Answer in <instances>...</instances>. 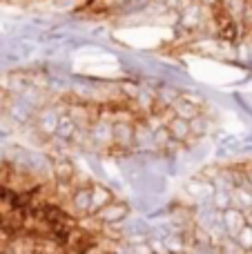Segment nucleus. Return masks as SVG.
<instances>
[{"instance_id":"obj_28","label":"nucleus","mask_w":252,"mask_h":254,"mask_svg":"<svg viewBox=\"0 0 252 254\" xmlns=\"http://www.w3.org/2000/svg\"><path fill=\"white\" fill-rule=\"evenodd\" d=\"M2 163H4V154L0 152V167H2Z\"/></svg>"},{"instance_id":"obj_25","label":"nucleus","mask_w":252,"mask_h":254,"mask_svg":"<svg viewBox=\"0 0 252 254\" xmlns=\"http://www.w3.org/2000/svg\"><path fill=\"white\" fill-rule=\"evenodd\" d=\"M183 4H186V0H163L165 9H181Z\"/></svg>"},{"instance_id":"obj_29","label":"nucleus","mask_w":252,"mask_h":254,"mask_svg":"<svg viewBox=\"0 0 252 254\" xmlns=\"http://www.w3.org/2000/svg\"><path fill=\"white\" fill-rule=\"evenodd\" d=\"M96 254H110V252H96Z\"/></svg>"},{"instance_id":"obj_2","label":"nucleus","mask_w":252,"mask_h":254,"mask_svg":"<svg viewBox=\"0 0 252 254\" xmlns=\"http://www.w3.org/2000/svg\"><path fill=\"white\" fill-rule=\"evenodd\" d=\"M63 112V107H56V105H43L36 110L34 114V125L36 129L40 131L43 136H47V138H52L54 131H56V123H58V114Z\"/></svg>"},{"instance_id":"obj_19","label":"nucleus","mask_w":252,"mask_h":254,"mask_svg":"<svg viewBox=\"0 0 252 254\" xmlns=\"http://www.w3.org/2000/svg\"><path fill=\"white\" fill-rule=\"evenodd\" d=\"M134 103H136V107L141 112H154V89L143 85L136 92V96H134Z\"/></svg>"},{"instance_id":"obj_1","label":"nucleus","mask_w":252,"mask_h":254,"mask_svg":"<svg viewBox=\"0 0 252 254\" xmlns=\"http://www.w3.org/2000/svg\"><path fill=\"white\" fill-rule=\"evenodd\" d=\"M94 216H96L103 225H119V223H123L127 216H132V205H129L127 201H116L114 198V201H110L105 207H101Z\"/></svg>"},{"instance_id":"obj_32","label":"nucleus","mask_w":252,"mask_h":254,"mask_svg":"<svg viewBox=\"0 0 252 254\" xmlns=\"http://www.w3.org/2000/svg\"><path fill=\"white\" fill-rule=\"evenodd\" d=\"M181 254H186V252H181Z\"/></svg>"},{"instance_id":"obj_7","label":"nucleus","mask_w":252,"mask_h":254,"mask_svg":"<svg viewBox=\"0 0 252 254\" xmlns=\"http://www.w3.org/2000/svg\"><path fill=\"white\" fill-rule=\"evenodd\" d=\"M203 22V4L199 2H186L179 9V25L188 31H194Z\"/></svg>"},{"instance_id":"obj_14","label":"nucleus","mask_w":252,"mask_h":254,"mask_svg":"<svg viewBox=\"0 0 252 254\" xmlns=\"http://www.w3.org/2000/svg\"><path fill=\"white\" fill-rule=\"evenodd\" d=\"M89 190H92V207H89V214H96L101 207H105L110 201H114V194H112V190L107 188V185L94 183Z\"/></svg>"},{"instance_id":"obj_17","label":"nucleus","mask_w":252,"mask_h":254,"mask_svg":"<svg viewBox=\"0 0 252 254\" xmlns=\"http://www.w3.org/2000/svg\"><path fill=\"white\" fill-rule=\"evenodd\" d=\"M210 129H212V121H210V116L205 114V112H201L196 119L190 121V136L192 138H205V136L210 134Z\"/></svg>"},{"instance_id":"obj_20","label":"nucleus","mask_w":252,"mask_h":254,"mask_svg":"<svg viewBox=\"0 0 252 254\" xmlns=\"http://www.w3.org/2000/svg\"><path fill=\"white\" fill-rule=\"evenodd\" d=\"M52 174L56 176V181L67 183V181L74 179V165L69 161H56V163H52Z\"/></svg>"},{"instance_id":"obj_13","label":"nucleus","mask_w":252,"mask_h":254,"mask_svg":"<svg viewBox=\"0 0 252 254\" xmlns=\"http://www.w3.org/2000/svg\"><path fill=\"white\" fill-rule=\"evenodd\" d=\"M69 203L78 214H89V207H92V190H89L87 185L76 188L69 196Z\"/></svg>"},{"instance_id":"obj_26","label":"nucleus","mask_w":252,"mask_h":254,"mask_svg":"<svg viewBox=\"0 0 252 254\" xmlns=\"http://www.w3.org/2000/svg\"><path fill=\"white\" fill-rule=\"evenodd\" d=\"M199 4H203V7H217L219 0H199Z\"/></svg>"},{"instance_id":"obj_11","label":"nucleus","mask_w":252,"mask_h":254,"mask_svg":"<svg viewBox=\"0 0 252 254\" xmlns=\"http://www.w3.org/2000/svg\"><path fill=\"white\" fill-rule=\"evenodd\" d=\"M186 192L190 194V198H194L196 203H208L210 198H212V194H214V185H212V181H208V179L201 176V179L188 181Z\"/></svg>"},{"instance_id":"obj_15","label":"nucleus","mask_w":252,"mask_h":254,"mask_svg":"<svg viewBox=\"0 0 252 254\" xmlns=\"http://www.w3.org/2000/svg\"><path fill=\"white\" fill-rule=\"evenodd\" d=\"M165 127H168L172 140H177V143H188V140L192 138L190 136V121H183V119H179V116H172V119L165 123Z\"/></svg>"},{"instance_id":"obj_31","label":"nucleus","mask_w":252,"mask_h":254,"mask_svg":"<svg viewBox=\"0 0 252 254\" xmlns=\"http://www.w3.org/2000/svg\"><path fill=\"white\" fill-rule=\"evenodd\" d=\"M248 225H250V228H252V223H248Z\"/></svg>"},{"instance_id":"obj_8","label":"nucleus","mask_w":252,"mask_h":254,"mask_svg":"<svg viewBox=\"0 0 252 254\" xmlns=\"http://www.w3.org/2000/svg\"><path fill=\"white\" fill-rule=\"evenodd\" d=\"M179 98H181V87L172 83H163L159 89H154V112L170 110Z\"/></svg>"},{"instance_id":"obj_3","label":"nucleus","mask_w":252,"mask_h":254,"mask_svg":"<svg viewBox=\"0 0 252 254\" xmlns=\"http://www.w3.org/2000/svg\"><path fill=\"white\" fill-rule=\"evenodd\" d=\"M87 140L94 147H112V119L98 116L87 129Z\"/></svg>"},{"instance_id":"obj_10","label":"nucleus","mask_w":252,"mask_h":254,"mask_svg":"<svg viewBox=\"0 0 252 254\" xmlns=\"http://www.w3.org/2000/svg\"><path fill=\"white\" fill-rule=\"evenodd\" d=\"M119 228H123L125 239H136V237L147 239L152 234L150 219H145V216H127L123 223H119Z\"/></svg>"},{"instance_id":"obj_23","label":"nucleus","mask_w":252,"mask_h":254,"mask_svg":"<svg viewBox=\"0 0 252 254\" xmlns=\"http://www.w3.org/2000/svg\"><path fill=\"white\" fill-rule=\"evenodd\" d=\"M235 241H237V246L241 248V250H252V228L248 223L244 225V228L237 232V237H235Z\"/></svg>"},{"instance_id":"obj_21","label":"nucleus","mask_w":252,"mask_h":254,"mask_svg":"<svg viewBox=\"0 0 252 254\" xmlns=\"http://www.w3.org/2000/svg\"><path fill=\"white\" fill-rule=\"evenodd\" d=\"M223 4H226V11H228V16H230V20H241L244 18V13H246V0H223Z\"/></svg>"},{"instance_id":"obj_24","label":"nucleus","mask_w":252,"mask_h":254,"mask_svg":"<svg viewBox=\"0 0 252 254\" xmlns=\"http://www.w3.org/2000/svg\"><path fill=\"white\" fill-rule=\"evenodd\" d=\"M181 98L186 103H190V105L199 107V110H203L205 107V98L201 92H190V89H181Z\"/></svg>"},{"instance_id":"obj_12","label":"nucleus","mask_w":252,"mask_h":254,"mask_svg":"<svg viewBox=\"0 0 252 254\" xmlns=\"http://www.w3.org/2000/svg\"><path fill=\"white\" fill-rule=\"evenodd\" d=\"M76 129H78V125H76V123H74V119H71V116L67 114V110H63L61 114H58L56 131H54V136H52V138L61 140V143L65 145V143H69V140L74 138Z\"/></svg>"},{"instance_id":"obj_27","label":"nucleus","mask_w":252,"mask_h":254,"mask_svg":"<svg viewBox=\"0 0 252 254\" xmlns=\"http://www.w3.org/2000/svg\"><path fill=\"white\" fill-rule=\"evenodd\" d=\"M7 138H9V129H2V127H0V145H2Z\"/></svg>"},{"instance_id":"obj_16","label":"nucleus","mask_w":252,"mask_h":254,"mask_svg":"<svg viewBox=\"0 0 252 254\" xmlns=\"http://www.w3.org/2000/svg\"><path fill=\"white\" fill-rule=\"evenodd\" d=\"M230 196H232V205H235L237 210L246 212L252 207V188L250 185H235V188L230 190Z\"/></svg>"},{"instance_id":"obj_5","label":"nucleus","mask_w":252,"mask_h":254,"mask_svg":"<svg viewBox=\"0 0 252 254\" xmlns=\"http://www.w3.org/2000/svg\"><path fill=\"white\" fill-rule=\"evenodd\" d=\"M132 149L136 154H156L154 145V134H152V127L147 125V121H141V123H134V145Z\"/></svg>"},{"instance_id":"obj_6","label":"nucleus","mask_w":252,"mask_h":254,"mask_svg":"<svg viewBox=\"0 0 252 254\" xmlns=\"http://www.w3.org/2000/svg\"><path fill=\"white\" fill-rule=\"evenodd\" d=\"M36 110L38 107L34 105V103H29L25 96H20V94H16V96L11 98V101L7 103V114L11 116L16 123H20V125H27L31 119H34V114H36Z\"/></svg>"},{"instance_id":"obj_18","label":"nucleus","mask_w":252,"mask_h":254,"mask_svg":"<svg viewBox=\"0 0 252 254\" xmlns=\"http://www.w3.org/2000/svg\"><path fill=\"white\" fill-rule=\"evenodd\" d=\"M170 112H172V116H179V119H183V121H192V119H196V116H199L203 110H199V107L186 103L183 98H179V101L170 107Z\"/></svg>"},{"instance_id":"obj_4","label":"nucleus","mask_w":252,"mask_h":254,"mask_svg":"<svg viewBox=\"0 0 252 254\" xmlns=\"http://www.w3.org/2000/svg\"><path fill=\"white\" fill-rule=\"evenodd\" d=\"M112 145L121 149V152L129 154L134 145V123L132 121H112Z\"/></svg>"},{"instance_id":"obj_9","label":"nucleus","mask_w":252,"mask_h":254,"mask_svg":"<svg viewBox=\"0 0 252 254\" xmlns=\"http://www.w3.org/2000/svg\"><path fill=\"white\" fill-rule=\"evenodd\" d=\"M219 216H221L223 232H226V237H230V239H235L237 232H239V230L246 225V214L241 210H237L235 205L226 207V210H223Z\"/></svg>"},{"instance_id":"obj_22","label":"nucleus","mask_w":252,"mask_h":254,"mask_svg":"<svg viewBox=\"0 0 252 254\" xmlns=\"http://www.w3.org/2000/svg\"><path fill=\"white\" fill-rule=\"evenodd\" d=\"M210 203L214 205V210L223 212L226 207L232 205V196H230V190H214L212 198H210Z\"/></svg>"},{"instance_id":"obj_30","label":"nucleus","mask_w":252,"mask_h":254,"mask_svg":"<svg viewBox=\"0 0 252 254\" xmlns=\"http://www.w3.org/2000/svg\"><path fill=\"white\" fill-rule=\"evenodd\" d=\"M7 254H13V252H7Z\"/></svg>"}]
</instances>
